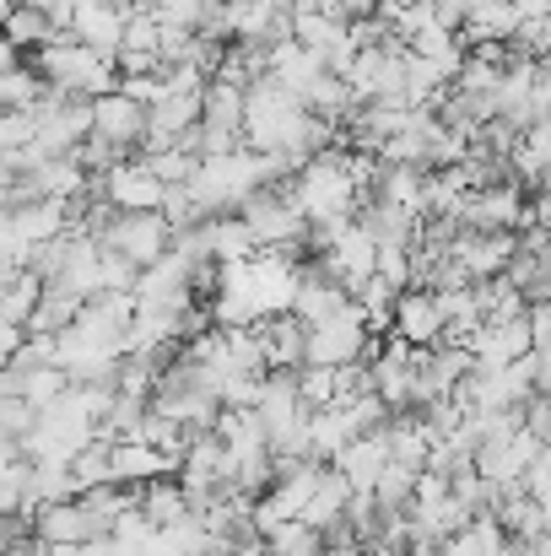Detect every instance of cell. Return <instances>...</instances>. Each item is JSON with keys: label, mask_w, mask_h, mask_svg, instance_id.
Returning <instances> with one entry per match:
<instances>
[{"label": "cell", "mask_w": 551, "mask_h": 556, "mask_svg": "<svg viewBox=\"0 0 551 556\" xmlns=\"http://www.w3.org/2000/svg\"><path fill=\"white\" fill-rule=\"evenodd\" d=\"M179 232H174V222L163 216V211H114L109 222H103V249H114V254H125L136 270H152L158 260H168V243H174Z\"/></svg>", "instance_id": "obj_1"}, {"label": "cell", "mask_w": 551, "mask_h": 556, "mask_svg": "<svg viewBox=\"0 0 551 556\" xmlns=\"http://www.w3.org/2000/svg\"><path fill=\"white\" fill-rule=\"evenodd\" d=\"M367 352H373V330L358 303L325 325H309V368H352Z\"/></svg>", "instance_id": "obj_2"}, {"label": "cell", "mask_w": 551, "mask_h": 556, "mask_svg": "<svg viewBox=\"0 0 551 556\" xmlns=\"http://www.w3.org/2000/svg\"><path fill=\"white\" fill-rule=\"evenodd\" d=\"M395 336L416 352H433L449 341V314H443V298L427 292V287H411L400 292V308H395Z\"/></svg>", "instance_id": "obj_3"}, {"label": "cell", "mask_w": 551, "mask_h": 556, "mask_svg": "<svg viewBox=\"0 0 551 556\" xmlns=\"http://www.w3.org/2000/svg\"><path fill=\"white\" fill-rule=\"evenodd\" d=\"M471 357L476 368L492 372V368H514L525 357H536V330H530V314L525 319H498V325H481L471 336Z\"/></svg>", "instance_id": "obj_4"}, {"label": "cell", "mask_w": 551, "mask_h": 556, "mask_svg": "<svg viewBox=\"0 0 551 556\" xmlns=\"http://www.w3.org/2000/svg\"><path fill=\"white\" fill-rule=\"evenodd\" d=\"M147 125H152V109L136 103L130 92H109L92 103V141H109L114 152H130L147 136Z\"/></svg>", "instance_id": "obj_5"}, {"label": "cell", "mask_w": 551, "mask_h": 556, "mask_svg": "<svg viewBox=\"0 0 551 556\" xmlns=\"http://www.w3.org/2000/svg\"><path fill=\"white\" fill-rule=\"evenodd\" d=\"M103 194H109L114 211H163L174 189L163 185L152 174V163L141 157V163H120L114 174H103Z\"/></svg>", "instance_id": "obj_6"}, {"label": "cell", "mask_w": 551, "mask_h": 556, "mask_svg": "<svg viewBox=\"0 0 551 556\" xmlns=\"http://www.w3.org/2000/svg\"><path fill=\"white\" fill-rule=\"evenodd\" d=\"M33 535H38L43 546H54V552L103 541V535H98V525H92V514L82 508V497H71V503H54V508H38V514H33Z\"/></svg>", "instance_id": "obj_7"}, {"label": "cell", "mask_w": 551, "mask_h": 556, "mask_svg": "<svg viewBox=\"0 0 551 556\" xmlns=\"http://www.w3.org/2000/svg\"><path fill=\"white\" fill-rule=\"evenodd\" d=\"M336 470L352 481V492H373V486H378V476L389 470V443H384V432L358 438V443L336 459Z\"/></svg>", "instance_id": "obj_8"}, {"label": "cell", "mask_w": 551, "mask_h": 556, "mask_svg": "<svg viewBox=\"0 0 551 556\" xmlns=\"http://www.w3.org/2000/svg\"><path fill=\"white\" fill-rule=\"evenodd\" d=\"M265 541H271V552L276 556H325L330 552V535H325V530H314V525H303V519L276 525Z\"/></svg>", "instance_id": "obj_9"}, {"label": "cell", "mask_w": 551, "mask_h": 556, "mask_svg": "<svg viewBox=\"0 0 551 556\" xmlns=\"http://www.w3.org/2000/svg\"><path fill=\"white\" fill-rule=\"evenodd\" d=\"M233 556H276V552H271V541H260V535H254V541H243Z\"/></svg>", "instance_id": "obj_10"}]
</instances>
